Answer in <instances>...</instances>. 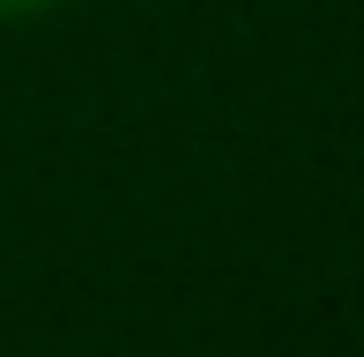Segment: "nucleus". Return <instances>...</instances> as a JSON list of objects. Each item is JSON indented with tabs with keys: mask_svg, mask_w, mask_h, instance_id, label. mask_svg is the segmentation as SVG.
<instances>
[{
	"mask_svg": "<svg viewBox=\"0 0 364 357\" xmlns=\"http://www.w3.org/2000/svg\"><path fill=\"white\" fill-rule=\"evenodd\" d=\"M53 0H0V23H15V15H45Z\"/></svg>",
	"mask_w": 364,
	"mask_h": 357,
	"instance_id": "1",
	"label": "nucleus"
}]
</instances>
